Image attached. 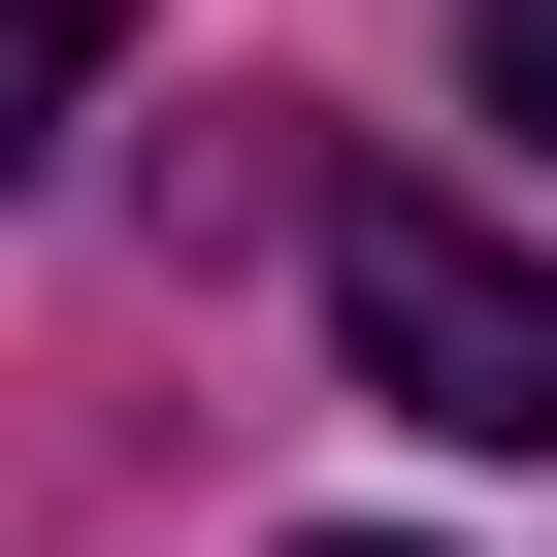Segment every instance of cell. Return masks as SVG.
Here are the masks:
<instances>
[{
	"mask_svg": "<svg viewBox=\"0 0 557 557\" xmlns=\"http://www.w3.org/2000/svg\"><path fill=\"white\" fill-rule=\"evenodd\" d=\"M329 329H361V394H394V426L557 459V262H524V230H459L426 164H361V197H329Z\"/></svg>",
	"mask_w": 557,
	"mask_h": 557,
	"instance_id": "obj_1",
	"label": "cell"
},
{
	"mask_svg": "<svg viewBox=\"0 0 557 557\" xmlns=\"http://www.w3.org/2000/svg\"><path fill=\"white\" fill-rule=\"evenodd\" d=\"M99 34H132V0H0V164H34V132L99 99Z\"/></svg>",
	"mask_w": 557,
	"mask_h": 557,
	"instance_id": "obj_2",
	"label": "cell"
},
{
	"mask_svg": "<svg viewBox=\"0 0 557 557\" xmlns=\"http://www.w3.org/2000/svg\"><path fill=\"white\" fill-rule=\"evenodd\" d=\"M492 132H524V164H557V0H492Z\"/></svg>",
	"mask_w": 557,
	"mask_h": 557,
	"instance_id": "obj_3",
	"label": "cell"
},
{
	"mask_svg": "<svg viewBox=\"0 0 557 557\" xmlns=\"http://www.w3.org/2000/svg\"><path fill=\"white\" fill-rule=\"evenodd\" d=\"M329 557H394V524H329Z\"/></svg>",
	"mask_w": 557,
	"mask_h": 557,
	"instance_id": "obj_4",
	"label": "cell"
}]
</instances>
